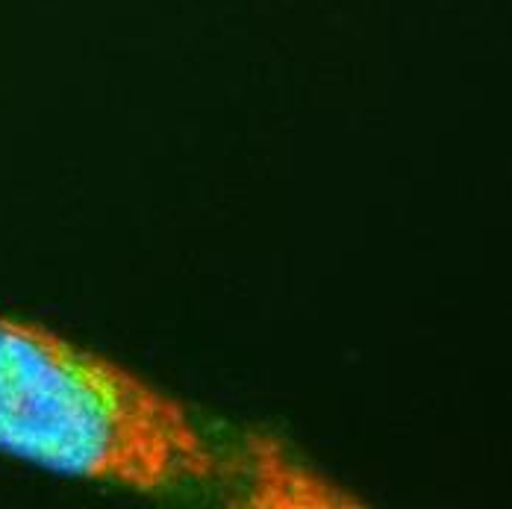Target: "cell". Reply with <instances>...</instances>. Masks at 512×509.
I'll return each mask as SVG.
<instances>
[{
    "mask_svg": "<svg viewBox=\"0 0 512 509\" xmlns=\"http://www.w3.org/2000/svg\"><path fill=\"white\" fill-rule=\"evenodd\" d=\"M0 454L139 495H298L277 457L224 451L201 418L115 359L0 315ZM292 504H298L292 498Z\"/></svg>",
    "mask_w": 512,
    "mask_h": 509,
    "instance_id": "obj_1",
    "label": "cell"
}]
</instances>
